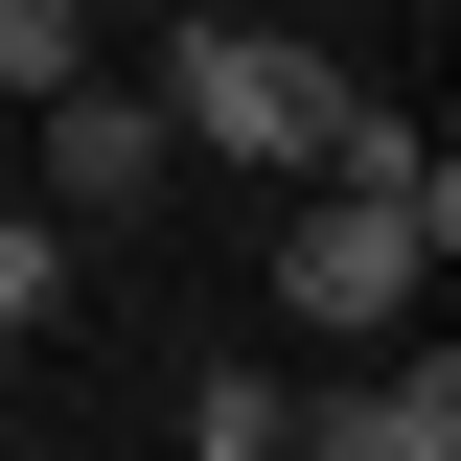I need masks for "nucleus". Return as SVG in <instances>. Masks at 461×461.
Here are the masks:
<instances>
[{"label": "nucleus", "instance_id": "nucleus-1", "mask_svg": "<svg viewBox=\"0 0 461 461\" xmlns=\"http://www.w3.org/2000/svg\"><path fill=\"white\" fill-rule=\"evenodd\" d=\"M139 93H162V139H185V162H277V185H323L346 69H323V47H277V23H185Z\"/></svg>", "mask_w": 461, "mask_h": 461}, {"label": "nucleus", "instance_id": "nucleus-2", "mask_svg": "<svg viewBox=\"0 0 461 461\" xmlns=\"http://www.w3.org/2000/svg\"><path fill=\"white\" fill-rule=\"evenodd\" d=\"M438 254H461L438 208H346V185H300V230H277V323H323V346H393Z\"/></svg>", "mask_w": 461, "mask_h": 461}, {"label": "nucleus", "instance_id": "nucleus-6", "mask_svg": "<svg viewBox=\"0 0 461 461\" xmlns=\"http://www.w3.org/2000/svg\"><path fill=\"white\" fill-rule=\"evenodd\" d=\"M69 323V230H0V346H47Z\"/></svg>", "mask_w": 461, "mask_h": 461}, {"label": "nucleus", "instance_id": "nucleus-7", "mask_svg": "<svg viewBox=\"0 0 461 461\" xmlns=\"http://www.w3.org/2000/svg\"><path fill=\"white\" fill-rule=\"evenodd\" d=\"M0 393H23V346H0Z\"/></svg>", "mask_w": 461, "mask_h": 461}, {"label": "nucleus", "instance_id": "nucleus-3", "mask_svg": "<svg viewBox=\"0 0 461 461\" xmlns=\"http://www.w3.org/2000/svg\"><path fill=\"white\" fill-rule=\"evenodd\" d=\"M185 185V139H162V93H139V69H69L47 93V208H93V230H139Z\"/></svg>", "mask_w": 461, "mask_h": 461}, {"label": "nucleus", "instance_id": "nucleus-5", "mask_svg": "<svg viewBox=\"0 0 461 461\" xmlns=\"http://www.w3.org/2000/svg\"><path fill=\"white\" fill-rule=\"evenodd\" d=\"M69 69H93V0H0V93L47 115V93H69Z\"/></svg>", "mask_w": 461, "mask_h": 461}, {"label": "nucleus", "instance_id": "nucleus-4", "mask_svg": "<svg viewBox=\"0 0 461 461\" xmlns=\"http://www.w3.org/2000/svg\"><path fill=\"white\" fill-rule=\"evenodd\" d=\"M277 438H300L277 369H208V393H185V461H277Z\"/></svg>", "mask_w": 461, "mask_h": 461}]
</instances>
